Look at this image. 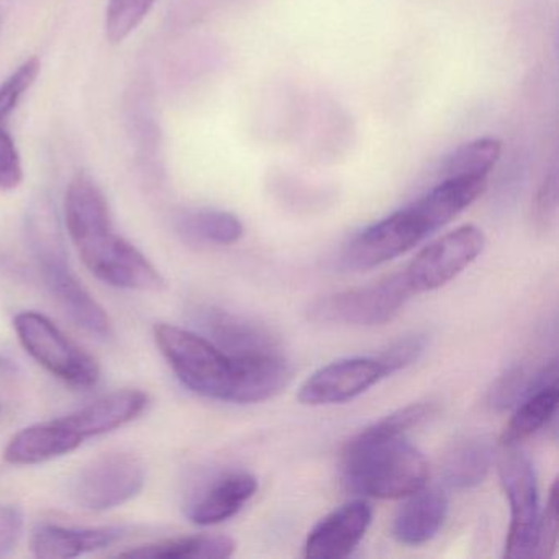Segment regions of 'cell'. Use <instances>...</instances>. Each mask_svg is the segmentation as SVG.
Returning a JSON list of instances; mask_svg holds the SVG:
<instances>
[{
  "label": "cell",
  "mask_w": 559,
  "mask_h": 559,
  "mask_svg": "<svg viewBox=\"0 0 559 559\" xmlns=\"http://www.w3.org/2000/svg\"><path fill=\"white\" fill-rule=\"evenodd\" d=\"M64 218L81 260L103 283L129 290L163 289L158 270L116 234L106 195L86 173H78L68 186Z\"/></svg>",
  "instance_id": "1"
},
{
  "label": "cell",
  "mask_w": 559,
  "mask_h": 559,
  "mask_svg": "<svg viewBox=\"0 0 559 559\" xmlns=\"http://www.w3.org/2000/svg\"><path fill=\"white\" fill-rule=\"evenodd\" d=\"M424 453L405 437H381L362 430L343 453V486L356 496L402 499L428 483Z\"/></svg>",
  "instance_id": "2"
},
{
  "label": "cell",
  "mask_w": 559,
  "mask_h": 559,
  "mask_svg": "<svg viewBox=\"0 0 559 559\" xmlns=\"http://www.w3.org/2000/svg\"><path fill=\"white\" fill-rule=\"evenodd\" d=\"M27 231L45 286L61 309L90 335L99 340L112 338V320L70 267L60 221L50 199L40 198L32 205Z\"/></svg>",
  "instance_id": "3"
},
{
  "label": "cell",
  "mask_w": 559,
  "mask_h": 559,
  "mask_svg": "<svg viewBox=\"0 0 559 559\" xmlns=\"http://www.w3.org/2000/svg\"><path fill=\"white\" fill-rule=\"evenodd\" d=\"M153 335L176 378L189 391L215 401H231L235 368L230 356L205 336L169 323L155 325Z\"/></svg>",
  "instance_id": "4"
},
{
  "label": "cell",
  "mask_w": 559,
  "mask_h": 559,
  "mask_svg": "<svg viewBox=\"0 0 559 559\" xmlns=\"http://www.w3.org/2000/svg\"><path fill=\"white\" fill-rule=\"evenodd\" d=\"M414 290L404 273H395L378 283L319 297L310 304L307 317L323 325L376 326L391 322Z\"/></svg>",
  "instance_id": "5"
},
{
  "label": "cell",
  "mask_w": 559,
  "mask_h": 559,
  "mask_svg": "<svg viewBox=\"0 0 559 559\" xmlns=\"http://www.w3.org/2000/svg\"><path fill=\"white\" fill-rule=\"evenodd\" d=\"M14 329L28 355L61 381L74 388H93L99 381L96 358L64 335L48 317L31 310L19 313Z\"/></svg>",
  "instance_id": "6"
},
{
  "label": "cell",
  "mask_w": 559,
  "mask_h": 559,
  "mask_svg": "<svg viewBox=\"0 0 559 559\" xmlns=\"http://www.w3.org/2000/svg\"><path fill=\"white\" fill-rule=\"evenodd\" d=\"M499 476L509 499L510 528L503 556L526 559L538 548V486L530 457L519 447H506L499 457Z\"/></svg>",
  "instance_id": "7"
},
{
  "label": "cell",
  "mask_w": 559,
  "mask_h": 559,
  "mask_svg": "<svg viewBox=\"0 0 559 559\" xmlns=\"http://www.w3.org/2000/svg\"><path fill=\"white\" fill-rule=\"evenodd\" d=\"M145 486V466L132 453H109L87 463L71 484L81 509L104 512L139 496Z\"/></svg>",
  "instance_id": "8"
},
{
  "label": "cell",
  "mask_w": 559,
  "mask_h": 559,
  "mask_svg": "<svg viewBox=\"0 0 559 559\" xmlns=\"http://www.w3.org/2000/svg\"><path fill=\"white\" fill-rule=\"evenodd\" d=\"M486 247V237L476 225H463L438 238L420 251L405 270L414 294L440 289L477 260Z\"/></svg>",
  "instance_id": "9"
},
{
  "label": "cell",
  "mask_w": 559,
  "mask_h": 559,
  "mask_svg": "<svg viewBox=\"0 0 559 559\" xmlns=\"http://www.w3.org/2000/svg\"><path fill=\"white\" fill-rule=\"evenodd\" d=\"M427 237L420 218L407 205L353 237L343 250L342 263L346 270H372L402 257Z\"/></svg>",
  "instance_id": "10"
},
{
  "label": "cell",
  "mask_w": 559,
  "mask_h": 559,
  "mask_svg": "<svg viewBox=\"0 0 559 559\" xmlns=\"http://www.w3.org/2000/svg\"><path fill=\"white\" fill-rule=\"evenodd\" d=\"M388 378L378 358H345L317 369L300 385V404L310 407L343 404Z\"/></svg>",
  "instance_id": "11"
},
{
  "label": "cell",
  "mask_w": 559,
  "mask_h": 559,
  "mask_svg": "<svg viewBox=\"0 0 559 559\" xmlns=\"http://www.w3.org/2000/svg\"><path fill=\"white\" fill-rule=\"evenodd\" d=\"M372 522V509L365 499L349 500L323 516L306 539L304 555L316 559H342L352 555Z\"/></svg>",
  "instance_id": "12"
},
{
  "label": "cell",
  "mask_w": 559,
  "mask_h": 559,
  "mask_svg": "<svg viewBox=\"0 0 559 559\" xmlns=\"http://www.w3.org/2000/svg\"><path fill=\"white\" fill-rule=\"evenodd\" d=\"M198 322L207 335L205 338L211 340L230 358L281 352L280 340L266 326L237 313L217 307H204L199 310Z\"/></svg>",
  "instance_id": "13"
},
{
  "label": "cell",
  "mask_w": 559,
  "mask_h": 559,
  "mask_svg": "<svg viewBox=\"0 0 559 559\" xmlns=\"http://www.w3.org/2000/svg\"><path fill=\"white\" fill-rule=\"evenodd\" d=\"M83 443V438L64 415L19 431L5 447L4 457L17 466H32L73 453Z\"/></svg>",
  "instance_id": "14"
},
{
  "label": "cell",
  "mask_w": 559,
  "mask_h": 559,
  "mask_svg": "<svg viewBox=\"0 0 559 559\" xmlns=\"http://www.w3.org/2000/svg\"><path fill=\"white\" fill-rule=\"evenodd\" d=\"M257 490V477L248 471L225 473L191 500L186 513L195 525H217L237 515Z\"/></svg>",
  "instance_id": "15"
},
{
  "label": "cell",
  "mask_w": 559,
  "mask_h": 559,
  "mask_svg": "<svg viewBox=\"0 0 559 559\" xmlns=\"http://www.w3.org/2000/svg\"><path fill=\"white\" fill-rule=\"evenodd\" d=\"M450 510L447 493L424 489L407 496L392 523V535L402 545L418 546L438 535Z\"/></svg>",
  "instance_id": "16"
},
{
  "label": "cell",
  "mask_w": 559,
  "mask_h": 559,
  "mask_svg": "<svg viewBox=\"0 0 559 559\" xmlns=\"http://www.w3.org/2000/svg\"><path fill=\"white\" fill-rule=\"evenodd\" d=\"M117 526L103 528H70L41 525L32 535V551L41 559H71L86 552L99 551L122 538Z\"/></svg>",
  "instance_id": "17"
},
{
  "label": "cell",
  "mask_w": 559,
  "mask_h": 559,
  "mask_svg": "<svg viewBox=\"0 0 559 559\" xmlns=\"http://www.w3.org/2000/svg\"><path fill=\"white\" fill-rule=\"evenodd\" d=\"M148 407V395L139 389L112 392L80 411L68 415L84 441L109 433L139 418Z\"/></svg>",
  "instance_id": "18"
},
{
  "label": "cell",
  "mask_w": 559,
  "mask_h": 559,
  "mask_svg": "<svg viewBox=\"0 0 559 559\" xmlns=\"http://www.w3.org/2000/svg\"><path fill=\"white\" fill-rule=\"evenodd\" d=\"M235 549L237 543L228 536L194 535L150 543L119 552V556L140 559H222L230 558Z\"/></svg>",
  "instance_id": "19"
},
{
  "label": "cell",
  "mask_w": 559,
  "mask_h": 559,
  "mask_svg": "<svg viewBox=\"0 0 559 559\" xmlns=\"http://www.w3.org/2000/svg\"><path fill=\"white\" fill-rule=\"evenodd\" d=\"M492 447L483 438H464L453 444L443 461V479L451 489L479 486L492 466Z\"/></svg>",
  "instance_id": "20"
},
{
  "label": "cell",
  "mask_w": 559,
  "mask_h": 559,
  "mask_svg": "<svg viewBox=\"0 0 559 559\" xmlns=\"http://www.w3.org/2000/svg\"><path fill=\"white\" fill-rule=\"evenodd\" d=\"M558 402V384L533 392L532 395L523 399L516 405L515 414L503 428L502 435H500V444L503 448L519 447L522 441L528 440L532 435L542 430L555 417Z\"/></svg>",
  "instance_id": "21"
},
{
  "label": "cell",
  "mask_w": 559,
  "mask_h": 559,
  "mask_svg": "<svg viewBox=\"0 0 559 559\" xmlns=\"http://www.w3.org/2000/svg\"><path fill=\"white\" fill-rule=\"evenodd\" d=\"M558 384V365L549 362L545 368L528 376L525 369L520 366L507 369L489 389L487 404L492 411L506 412L516 407L523 399L532 395L533 392L542 391L549 385Z\"/></svg>",
  "instance_id": "22"
},
{
  "label": "cell",
  "mask_w": 559,
  "mask_h": 559,
  "mask_svg": "<svg viewBox=\"0 0 559 559\" xmlns=\"http://www.w3.org/2000/svg\"><path fill=\"white\" fill-rule=\"evenodd\" d=\"M178 227L192 240L224 247L237 243L245 234L243 224L237 215L215 209L185 212L178 218Z\"/></svg>",
  "instance_id": "23"
},
{
  "label": "cell",
  "mask_w": 559,
  "mask_h": 559,
  "mask_svg": "<svg viewBox=\"0 0 559 559\" xmlns=\"http://www.w3.org/2000/svg\"><path fill=\"white\" fill-rule=\"evenodd\" d=\"M502 155V142L492 136L474 140L454 150L444 158L438 169L440 179L464 178V176H480L487 178Z\"/></svg>",
  "instance_id": "24"
},
{
  "label": "cell",
  "mask_w": 559,
  "mask_h": 559,
  "mask_svg": "<svg viewBox=\"0 0 559 559\" xmlns=\"http://www.w3.org/2000/svg\"><path fill=\"white\" fill-rule=\"evenodd\" d=\"M17 106V96L0 87V192L14 191L24 181L21 153L9 132V119Z\"/></svg>",
  "instance_id": "25"
},
{
  "label": "cell",
  "mask_w": 559,
  "mask_h": 559,
  "mask_svg": "<svg viewBox=\"0 0 559 559\" xmlns=\"http://www.w3.org/2000/svg\"><path fill=\"white\" fill-rule=\"evenodd\" d=\"M156 0H109L106 9V37L110 44L126 41L148 17Z\"/></svg>",
  "instance_id": "26"
},
{
  "label": "cell",
  "mask_w": 559,
  "mask_h": 559,
  "mask_svg": "<svg viewBox=\"0 0 559 559\" xmlns=\"http://www.w3.org/2000/svg\"><path fill=\"white\" fill-rule=\"evenodd\" d=\"M425 346H427V338L424 335L405 336V338L392 343L378 359L384 366L385 374H395L401 369L418 361L421 353L425 352Z\"/></svg>",
  "instance_id": "27"
},
{
  "label": "cell",
  "mask_w": 559,
  "mask_h": 559,
  "mask_svg": "<svg viewBox=\"0 0 559 559\" xmlns=\"http://www.w3.org/2000/svg\"><path fill=\"white\" fill-rule=\"evenodd\" d=\"M558 484H552L549 489L548 502H546L543 519L538 523V548L536 556L551 558L558 546Z\"/></svg>",
  "instance_id": "28"
},
{
  "label": "cell",
  "mask_w": 559,
  "mask_h": 559,
  "mask_svg": "<svg viewBox=\"0 0 559 559\" xmlns=\"http://www.w3.org/2000/svg\"><path fill=\"white\" fill-rule=\"evenodd\" d=\"M24 532V512L21 507L0 506V558L11 555Z\"/></svg>",
  "instance_id": "29"
},
{
  "label": "cell",
  "mask_w": 559,
  "mask_h": 559,
  "mask_svg": "<svg viewBox=\"0 0 559 559\" xmlns=\"http://www.w3.org/2000/svg\"><path fill=\"white\" fill-rule=\"evenodd\" d=\"M556 205H558V176H556V171H551L546 176L545 181L539 186L538 194H536V224L548 228L555 218Z\"/></svg>",
  "instance_id": "30"
}]
</instances>
